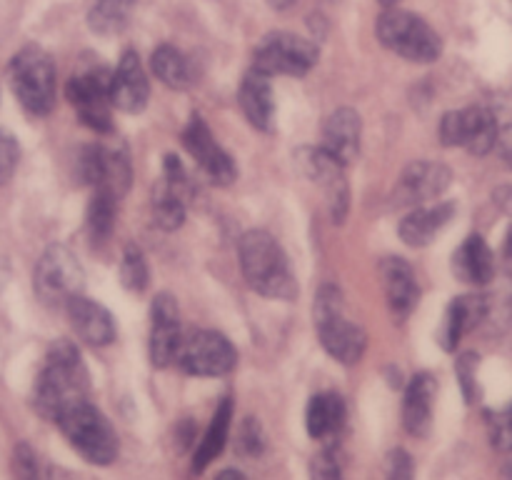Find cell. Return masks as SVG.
I'll list each match as a JSON object with an SVG mask.
<instances>
[{"mask_svg": "<svg viewBox=\"0 0 512 480\" xmlns=\"http://www.w3.org/2000/svg\"><path fill=\"white\" fill-rule=\"evenodd\" d=\"M88 373L78 348L68 340H58L45 358L43 370L35 380V408L40 415L55 420L68 405L85 398Z\"/></svg>", "mask_w": 512, "mask_h": 480, "instance_id": "6da1fadb", "label": "cell"}, {"mask_svg": "<svg viewBox=\"0 0 512 480\" xmlns=\"http://www.w3.org/2000/svg\"><path fill=\"white\" fill-rule=\"evenodd\" d=\"M240 268L250 288L265 298L293 300L298 283L278 240L265 230H250L240 238Z\"/></svg>", "mask_w": 512, "mask_h": 480, "instance_id": "7a4b0ae2", "label": "cell"}, {"mask_svg": "<svg viewBox=\"0 0 512 480\" xmlns=\"http://www.w3.org/2000/svg\"><path fill=\"white\" fill-rule=\"evenodd\" d=\"M315 328H318L320 343L333 355L338 363L355 365L360 363L368 345V335L358 323L345 318L343 295L335 285L320 288L315 300Z\"/></svg>", "mask_w": 512, "mask_h": 480, "instance_id": "3957f363", "label": "cell"}, {"mask_svg": "<svg viewBox=\"0 0 512 480\" xmlns=\"http://www.w3.org/2000/svg\"><path fill=\"white\" fill-rule=\"evenodd\" d=\"M68 443L93 465H110L118 458V435L110 428L108 418L88 400L68 405L55 418Z\"/></svg>", "mask_w": 512, "mask_h": 480, "instance_id": "277c9868", "label": "cell"}, {"mask_svg": "<svg viewBox=\"0 0 512 480\" xmlns=\"http://www.w3.org/2000/svg\"><path fill=\"white\" fill-rule=\"evenodd\" d=\"M378 38L393 53L413 63H433L443 53L440 35L420 15L400 8H388L378 20Z\"/></svg>", "mask_w": 512, "mask_h": 480, "instance_id": "5b68a950", "label": "cell"}, {"mask_svg": "<svg viewBox=\"0 0 512 480\" xmlns=\"http://www.w3.org/2000/svg\"><path fill=\"white\" fill-rule=\"evenodd\" d=\"M10 80L20 105L33 115H48L55 105V65L45 50H20L10 63Z\"/></svg>", "mask_w": 512, "mask_h": 480, "instance_id": "8992f818", "label": "cell"}, {"mask_svg": "<svg viewBox=\"0 0 512 480\" xmlns=\"http://www.w3.org/2000/svg\"><path fill=\"white\" fill-rule=\"evenodd\" d=\"M85 273L75 253L65 245L53 243L35 265L33 288L45 305H68L70 298L80 295Z\"/></svg>", "mask_w": 512, "mask_h": 480, "instance_id": "52a82bcc", "label": "cell"}, {"mask_svg": "<svg viewBox=\"0 0 512 480\" xmlns=\"http://www.w3.org/2000/svg\"><path fill=\"white\" fill-rule=\"evenodd\" d=\"M180 368L200 378H218L235 368V348L225 335L215 330H195L188 338L180 340L178 355Z\"/></svg>", "mask_w": 512, "mask_h": 480, "instance_id": "ba28073f", "label": "cell"}, {"mask_svg": "<svg viewBox=\"0 0 512 480\" xmlns=\"http://www.w3.org/2000/svg\"><path fill=\"white\" fill-rule=\"evenodd\" d=\"M318 63V45L293 33H270L255 50V70L265 75H305Z\"/></svg>", "mask_w": 512, "mask_h": 480, "instance_id": "9c48e42d", "label": "cell"}, {"mask_svg": "<svg viewBox=\"0 0 512 480\" xmlns=\"http://www.w3.org/2000/svg\"><path fill=\"white\" fill-rule=\"evenodd\" d=\"M440 140L450 148L463 145L473 155H488L498 140V123L485 108L453 110L440 123Z\"/></svg>", "mask_w": 512, "mask_h": 480, "instance_id": "30bf717a", "label": "cell"}, {"mask_svg": "<svg viewBox=\"0 0 512 480\" xmlns=\"http://www.w3.org/2000/svg\"><path fill=\"white\" fill-rule=\"evenodd\" d=\"M68 100L78 110L80 120L98 133H108L110 125V78L103 70H83L68 80Z\"/></svg>", "mask_w": 512, "mask_h": 480, "instance_id": "8fae6325", "label": "cell"}, {"mask_svg": "<svg viewBox=\"0 0 512 480\" xmlns=\"http://www.w3.org/2000/svg\"><path fill=\"white\" fill-rule=\"evenodd\" d=\"M80 178L85 183L103 188L113 193L115 198L128 190L133 170H130V160L123 148H103V145H90L80 153Z\"/></svg>", "mask_w": 512, "mask_h": 480, "instance_id": "7c38bea8", "label": "cell"}, {"mask_svg": "<svg viewBox=\"0 0 512 480\" xmlns=\"http://www.w3.org/2000/svg\"><path fill=\"white\" fill-rule=\"evenodd\" d=\"M183 145L188 148V153L198 160L203 173L208 175L215 185L233 183L235 175H238L233 158L215 143L213 133H210V128L203 123L200 115H193V120H190L188 128H185Z\"/></svg>", "mask_w": 512, "mask_h": 480, "instance_id": "4fadbf2b", "label": "cell"}, {"mask_svg": "<svg viewBox=\"0 0 512 480\" xmlns=\"http://www.w3.org/2000/svg\"><path fill=\"white\" fill-rule=\"evenodd\" d=\"M150 360L155 368H168L180 348V313L178 300L170 293L155 295L150 308Z\"/></svg>", "mask_w": 512, "mask_h": 480, "instance_id": "5bb4252c", "label": "cell"}, {"mask_svg": "<svg viewBox=\"0 0 512 480\" xmlns=\"http://www.w3.org/2000/svg\"><path fill=\"white\" fill-rule=\"evenodd\" d=\"M148 98L150 83L143 65H140V58L133 50H125L118 70L110 78V103L123 113H140L148 105Z\"/></svg>", "mask_w": 512, "mask_h": 480, "instance_id": "9a60e30c", "label": "cell"}, {"mask_svg": "<svg viewBox=\"0 0 512 480\" xmlns=\"http://www.w3.org/2000/svg\"><path fill=\"white\" fill-rule=\"evenodd\" d=\"M450 183H453V173H450L448 165L418 160V163H410L405 168L395 195H398L400 203H428V200L443 195Z\"/></svg>", "mask_w": 512, "mask_h": 480, "instance_id": "2e32d148", "label": "cell"}, {"mask_svg": "<svg viewBox=\"0 0 512 480\" xmlns=\"http://www.w3.org/2000/svg\"><path fill=\"white\" fill-rule=\"evenodd\" d=\"M380 280H383L385 298H388V305L395 318H408L420 298L418 280H415V273L408 265V260L385 258L380 263Z\"/></svg>", "mask_w": 512, "mask_h": 480, "instance_id": "e0dca14e", "label": "cell"}, {"mask_svg": "<svg viewBox=\"0 0 512 480\" xmlns=\"http://www.w3.org/2000/svg\"><path fill=\"white\" fill-rule=\"evenodd\" d=\"M490 303L485 295H460L450 303L448 313H445L443 328H440V345L445 350L458 348L460 340L478 328L485 318H488Z\"/></svg>", "mask_w": 512, "mask_h": 480, "instance_id": "ac0fdd59", "label": "cell"}, {"mask_svg": "<svg viewBox=\"0 0 512 480\" xmlns=\"http://www.w3.org/2000/svg\"><path fill=\"white\" fill-rule=\"evenodd\" d=\"M68 315L70 323H73L75 333L90 345H110L115 340V320L108 310L103 308L95 300L83 298V295H75L68 300Z\"/></svg>", "mask_w": 512, "mask_h": 480, "instance_id": "d6986e66", "label": "cell"}, {"mask_svg": "<svg viewBox=\"0 0 512 480\" xmlns=\"http://www.w3.org/2000/svg\"><path fill=\"white\" fill-rule=\"evenodd\" d=\"M435 393H438V383L430 373H418L410 380L408 390H405L403 403V423L410 435L415 438H425L433 425V403Z\"/></svg>", "mask_w": 512, "mask_h": 480, "instance_id": "ffe728a7", "label": "cell"}, {"mask_svg": "<svg viewBox=\"0 0 512 480\" xmlns=\"http://www.w3.org/2000/svg\"><path fill=\"white\" fill-rule=\"evenodd\" d=\"M240 108L250 125L263 133H270L275 128V95L270 88V75L260 73L253 68V73L245 75L240 85Z\"/></svg>", "mask_w": 512, "mask_h": 480, "instance_id": "44dd1931", "label": "cell"}, {"mask_svg": "<svg viewBox=\"0 0 512 480\" xmlns=\"http://www.w3.org/2000/svg\"><path fill=\"white\" fill-rule=\"evenodd\" d=\"M323 148L340 163H353L360 150V115L353 108H340L325 120Z\"/></svg>", "mask_w": 512, "mask_h": 480, "instance_id": "7402d4cb", "label": "cell"}, {"mask_svg": "<svg viewBox=\"0 0 512 480\" xmlns=\"http://www.w3.org/2000/svg\"><path fill=\"white\" fill-rule=\"evenodd\" d=\"M455 215V203H435L428 208H418L408 213L400 223V238L403 243L413 245V248H423V245L433 243L435 235L450 223Z\"/></svg>", "mask_w": 512, "mask_h": 480, "instance_id": "603a6c76", "label": "cell"}, {"mask_svg": "<svg viewBox=\"0 0 512 480\" xmlns=\"http://www.w3.org/2000/svg\"><path fill=\"white\" fill-rule=\"evenodd\" d=\"M453 273L463 283L470 285H488L495 275V258L493 250L488 248L480 235H470L458 253L453 255Z\"/></svg>", "mask_w": 512, "mask_h": 480, "instance_id": "cb8c5ba5", "label": "cell"}, {"mask_svg": "<svg viewBox=\"0 0 512 480\" xmlns=\"http://www.w3.org/2000/svg\"><path fill=\"white\" fill-rule=\"evenodd\" d=\"M305 423H308L310 438L315 440H333L340 433L345 423V405L340 395L335 393H320L308 403V413H305Z\"/></svg>", "mask_w": 512, "mask_h": 480, "instance_id": "d4e9b609", "label": "cell"}, {"mask_svg": "<svg viewBox=\"0 0 512 480\" xmlns=\"http://www.w3.org/2000/svg\"><path fill=\"white\" fill-rule=\"evenodd\" d=\"M230 423H233V403L225 398L220 400L218 410H215L213 420H210L208 430H205L203 440H200L198 450H195V458H193L195 470H203L205 465H210L220 453H223L225 443H228Z\"/></svg>", "mask_w": 512, "mask_h": 480, "instance_id": "484cf974", "label": "cell"}, {"mask_svg": "<svg viewBox=\"0 0 512 480\" xmlns=\"http://www.w3.org/2000/svg\"><path fill=\"white\" fill-rule=\"evenodd\" d=\"M150 65H153V73L163 80L168 88L183 90L190 85V63L178 48L173 45H160V48L153 50V58H150Z\"/></svg>", "mask_w": 512, "mask_h": 480, "instance_id": "4316f807", "label": "cell"}, {"mask_svg": "<svg viewBox=\"0 0 512 480\" xmlns=\"http://www.w3.org/2000/svg\"><path fill=\"white\" fill-rule=\"evenodd\" d=\"M135 0H98L88 15L90 30L98 35H118L133 15Z\"/></svg>", "mask_w": 512, "mask_h": 480, "instance_id": "83f0119b", "label": "cell"}, {"mask_svg": "<svg viewBox=\"0 0 512 480\" xmlns=\"http://www.w3.org/2000/svg\"><path fill=\"white\" fill-rule=\"evenodd\" d=\"M115 203H118V198L113 193H108L103 188H95V195L90 198L88 205V215H85V220H88V233L93 240L108 238L110 230H113Z\"/></svg>", "mask_w": 512, "mask_h": 480, "instance_id": "f1b7e54d", "label": "cell"}, {"mask_svg": "<svg viewBox=\"0 0 512 480\" xmlns=\"http://www.w3.org/2000/svg\"><path fill=\"white\" fill-rule=\"evenodd\" d=\"M155 220H158V225L163 230H175L183 225L185 220V205L183 200L178 198V193H175V188H170V185H165L163 190L158 193V198H155Z\"/></svg>", "mask_w": 512, "mask_h": 480, "instance_id": "f546056e", "label": "cell"}, {"mask_svg": "<svg viewBox=\"0 0 512 480\" xmlns=\"http://www.w3.org/2000/svg\"><path fill=\"white\" fill-rule=\"evenodd\" d=\"M148 278V263H145L143 253L135 245H130L123 255V263H120V280L128 290L140 293V290L148 288Z\"/></svg>", "mask_w": 512, "mask_h": 480, "instance_id": "4dcf8cb0", "label": "cell"}, {"mask_svg": "<svg viewBox=\"0 0 512 480\" xmlns=\"http://www.w3.org/2000/svg\"><path fill=\"white\" fill-rule=\"evenodd\" d=\"M478 368H480V355L478 353H463L455 363V373H458L460 388H463L465 403H478L480 398V385H478Z\"/></svg>", "mask_w": 512, "mask_h": 480, "instance_id": "1f68e13d", "label": "cell"}, {"mask_svg": "<svg viewBox=\"0 0 512 480\" xmlns=\"http://www.w3.org/2000/svg\"><path fill=\"white\" fill-rule=\"evenodd\" d=\"M490 440L500 453H512V403L498 413H488Z\"/></svg>", "mask_w": 512, "mask_h": 480, "instance_id": "d6a6232c", "label": "cell"}, {"mask_svg": "<svg viewBox=\"0 0 512 480\" xmlns=\"http://www.w3.org/2000/svg\"><path fill=\"white\" fill-rule=\"evenodd\" d=\"M18 158H20L18 140H15L13 135H8L0 130V185L8 183L10 175L15 173Z\"/></svg>", "mask_w": 512, "mask_h": 480, "instance_id": "836d02e7", "label": "cell"}, {"mask_svg": "<svg viewBox=\"0 0 512 480\" xmlns=\"http://www.w3.org/2000/svg\"><path fill=\"white\" fill-rule=\"evenodd\" d=\"M240 450L248 455H258L263 450V435H260L258 420H248L240 433Z\"/></svg>", "mask_w": 512, "mask_h": 480, "instance_id": "e575fe53", "label": "cell"}, {"mask_svg": "<svg viewBox=\"0 0 512 480\" xmlns=\"http://www.w3.org/2000/svg\"><path fill=\"white\" fill-rule=\"evenodd\" d=\"M390 478H410L413 475V458L405 450H393L388 458Z\"/></svg>", "mask_w": 512, "mask_h": 480, "instance_id": "d590c367", "label": "cell"}, {"mask_svg": "<svg viewBox=\"0 0 512 480\" xmlns=\"http://www.w3.org/2000/svg\"><path fill=\"white\" fill-rule=\"evenodd\" d=\"M313 475H318V478H338L340 475L338 460H335L330 453H320L318 458L313 460Z\"/></svg>", "mask_w": 512, "mask_h": 480, "instance_id": "8d00e7d4", "label": "cell"}, {"mask_svg": "<svg viewBox=\"0 0 512 480\" xmlns=\"http://www.w3.org/2000/svg\"><path fill=\"white\" fill-rule=\"evenodd\" d=\"M495 148H498L503 163L512 170V125H505L503 130H498V140H495Z\"/></svg>", "mask_w": 512, "mask_h": 480, "instance_id": "74e56055", "label": "cell"}, {"mask_svg": "<svg viewBox=\"0 0 512 480\" xmlns=\"http://www.w3.org/2000/svg\"><path fill=\"white\" fill-rule=\"evenodd\" d=\"M495 203L500 205V210L512 215V185H503V188L495 190Z\"/></svg>", "mask_w": 512, "mask_h": 480, "instance_id": "f35d334b", "label": "cell"}, {"mask_svg": "<svg viewBox=\"0 0 512 480\" xmlns=\"http://www.w3.org/2000/svg\"><path fill=\"white\" fill-rule=\"evenodd\" d=\"M503 255H505V263H508V268L512 270V228L508 230V238H505Z\"/></svg>", "mask_w": 512, "mask_h": 480, "instance_id": "ab89813d", "label": "cell"}, {"mask_svg": "<svg viewBox=\"0 0 512 480\" xmlns=\"http://www.w3.org/2000/svg\"><path fill=\"white\" fill-rule=\"evenodd\" d=\"M293 3H295V0H270V5H273V8H278V10L290 8Z\"/></svg>", "mask_w": 512, "mask_h": 480, "instance_id": "60d3db41", "label": "cell"}, {"mask_svg": "<svg viewBox=\"0 0 512 480\" xmlns=\"http://www.w3.org/2000/svg\"><path fill=\"white\" fill-rule=\"evenodd\" d=\"M220 478H245V475L238 473V470H223V473H220Z\"/></svg>", "mask_w": 512, "mask_h": 480, "instance_id": "b9f144b4", "label": "cell"}, {"mask_svg": "<svg viewBox=\"0 0 512 480\" xmlns=\"http://www.w3.org/2000/svg\"><path fill=\"white\" fill-rule=\"evenodd\" d=\"M380 3H383V5H385V8H393V5H398V3H400V0H380Z\"/></svg>", "mask_w": 512, "mask_h": 480, "instance_id": "7bdbcfd3", "label": "cell"}, {"mask_svg": "<svg viewBox=\"0 0 512 480\" xmlns=\"http://www.w3.org/2000/svg\"><path fill=\"white\" fill-rule=\"evenodd\" d=\"M503 473H505V475H508V478H512V463L508 465V468H505V470H503Z\"/></svg>", "mask_w": 512, "mask_h": 480, "instance_id": "ee69618b", "label": "cell"}, {"mask_svg": "<svg viewBox=\"0 0 512 480\" xmlns=\"http://www.w3.org/2000/svg\"><path fill=\"white\" fill-rule=\"evenodd\" d=\"M335 3H338V0H335Z\"/></svg>", "mask_w": 512, "mask_h": 480, "instance_id": "f6af8a7d", "label": "cell"}]
</instances>
